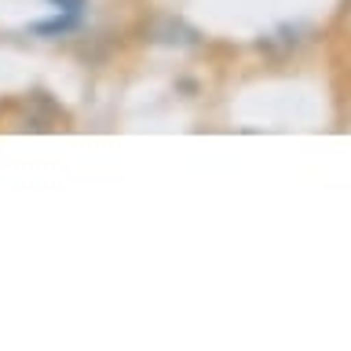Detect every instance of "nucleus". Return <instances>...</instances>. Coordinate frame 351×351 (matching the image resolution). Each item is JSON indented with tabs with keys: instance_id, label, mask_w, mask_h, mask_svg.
Here are the masks:
<instances>
[{
	"instance_id": "1",
	"label": "nucleus",
	"mask_w": 351,
	"mask_h": 351,
	"mask_svg": "<svg viewBox=\"0 0 351 351\" xmlns=\"http://www.w3.org/2000/svg\"><path fill=\"white\" fill-rule=\"evenodd\" d=\"M55 4H59V8H66L73 19H77V11H81V0H55Z\"/></svg>"
}]
</instances>
